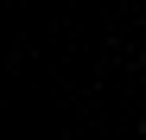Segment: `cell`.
<instances>
[{"instance_id":"obj_1","label":"cell","mask_w":146,"mask_h":140,"mask_svg":"<svg viewBox=\"0 0 146 140\" xmlns=\"http://www.w3.org/2000/svg\"><path fill=\"white\" fill-rule=\"evenodd\" d=\"M140 134H146V115H140Z\"/></svg>"}]
</instances>
